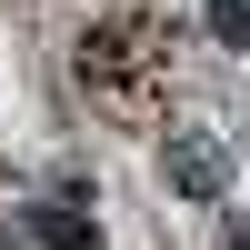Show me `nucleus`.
<instances>
[{
  "mask_svg": "<svg viewBox=\"0 0 250 250\" xmlns=\"http://www.w3.org/2000/svg\"><path fill=\"white\" fill-rule=\"evenodd\" d=\"M170 180H180L190 200H210V190H220V160L200 150V140H170Z\"/></svg>",
  "mask_w": 250,
  "mask_h": 250,
  "instance_id": "1",
  "label": "nucleus"
},
{
  "mask_svg": "<svg viewBox=\"0 0 250 250\" xmlns=\"http://www.w3.org/2000/svg\"><path fill=\"white\" fill-rule=\"evenodd\" d=\"M230 250H250V230H230Z\"/></svg>",
  "mask_w": 250,
  "mask_h": 250,
  "instance_id": "2",
  "label": "nucleus"
}]
</instances>
